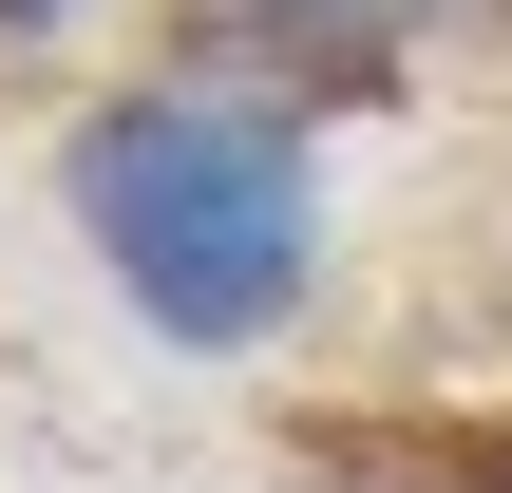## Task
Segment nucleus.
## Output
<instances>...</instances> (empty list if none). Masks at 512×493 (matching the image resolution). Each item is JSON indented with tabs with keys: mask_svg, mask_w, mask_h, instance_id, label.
<instances>
[{
	"mask_svg": "<svg viewBox=\"0 0 512 493\" xmlns=\"http://www.w3.org/2000/svg\"><path fill=\"white\" fill-rule=\"evenodd\" d=\"M57 228L171 361H247L323 285V114L228 95V76H133L57 133Z\"/></svg>",
	"mask_w": 512,
	"mask_h": 493,
	"instance_id": "obj_1",
	"label": "nucleus"
},
{
	"mask_svg": "<svg viewBox=\"0 0 512 493\" xmlns=\"http://www.w3.org/2000/svg\"><path fill=\"white\" fill-rule=\"evenodd\" d=\"M494 0H190V76L228 95H285V114H361L399 95L437 38H475Z\"/></svg>",
	"mask_w": 512,
	"mask_h": 493,
	"instance_id": "obj_2",
	"label": "nucleus"
},
{
	"mask_svg": "<svg viewBox=\"0 0 512 493\" xmlns=\"http://www.w3.org/2000/svg\"><path fill=\"white\" fill-rule=\"evenodd\" d=\"M76 19H114V0H0V57H38V38H76Z\"/></svg>",
	"mask_w": 512,
	"mask_h": 493,
	"instance_id": "obj_3",
	"label": "nucleus"
}]
</instances>
